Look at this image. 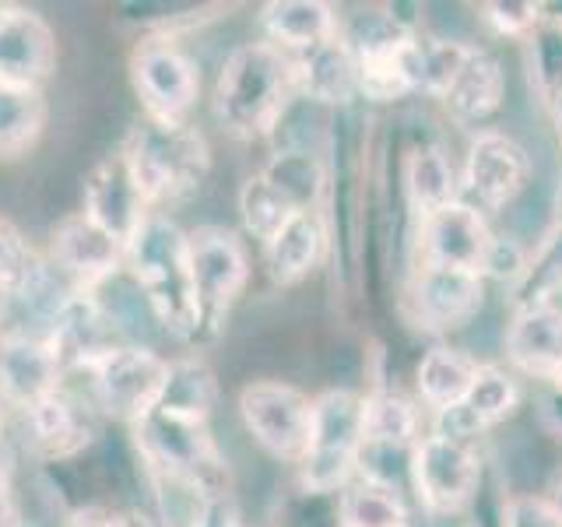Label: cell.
<instances>
[{
	"label": "cell",
	"instance_id": "cell-10",
	"mask_svg": "<svg viewBox=\"0 0 562 527\" xmlns=\"http://www.w3.org/2000/svg\"><path fill=\"white\" fill-rule=\"evenodd\" d=\"M531 183V155L517 137L503 131H482L468 145L461 198L479 211H503Z\"/></svg>",
	"mask_w": 562,
	"mask_h": 527
},
{
	"label": "cell",
	"instance_id": "cell-4",
	"mask_svg": "<svg viewBox=\"0 0 562 527\" xmlns=\"http://www.w3.org/2000/svg\"><path fill=\"white\" fill-rule=\"evenodd\" d=\"M362 412L366 397L345 391V386H334V391L313 397L310 444L303 461H299V485L338 496L356 479L362 453Z\"/></svg>",
	"mask_w": 562,
	"mask_h": 527
},
{
	"label": "cell",
	"instance_id": "cell-32",
	"mask_svg": "<svg viewBox=\"0 0 562 527\" xmlns=\"http://www.w3.org/2000/svg\"><path fill=\"white\" fill-rule=\"evenodd\" d=\"M292 215H299V211L292 208V201L263 172H254L250 180L239 187V218H243V228L260 246H268L281 233V228L289 225Z\"/></svg>",
	"mask_w": 562,
	"mask_h": 527
},
{
	"label": "cell",
	"instance_id": "cell-31",
	"mask_svg": "<svg viewBox=\"0 0 562 527\" xmlns=\"http://www.w3.org/2000/svg\"><path fill=\"white\" fill-rule=\"evenodd\" d=\"M268 180L285 193L295 211H313L321 208V198L327 190V172L310 148H281L271 155V162L260 169Z\"/></svg>",
	"mask_w": 562,
	"mask_h": 527
},
{
	"label": "cell",
	"instance_id": "cell-43",
	"mask_svg": "<svg viewBox=\"0 0 562 527\" xmlns=\"http://www.w3.org/2000/svg\"><path fill=\"white\" fill-rule=\"evenodd\" d=\"M544 102H549V113H552V123H555V131H559V141H562V81L552 85L549 92H541Z\"/></svg>",
	"mask_w": 562,
	"mask_h": 527
},
{
	"label": "cell",
	"instance_id": "cell-25",
	"mask_svg": "<svg viewBox=\"0 0 562 527\" xmlns=\"http://www.w3.org/2000/svg\"><path fill=\"white\" fill-rule=\"evenodd\" d=\"M263 40L299 57L313 46H321L330 35H338V14L324 0H274L260 8Z\"/></svg>",
	"mask_w": 562,
	"mask_h": 527
},
{
	"label": "cell",
	"instance_id": "cell-2",
	"mask_svg": "<svg viewBox=\"0 0 562 527\" xmlns=\"http://www.w3.org/2000/svg\"><path fill=\"white\" fill-rule=\"evenodd\" d=\"M123 268L148 295L169 338L204 341V321L190 281L187 233L162 211H151L134 239L123 246Z\"/></svg>",
	"mask_w": 562,
	"mask_h": 527
},
{
	"label": "cell",
	"instance_id": "cell-40",
	"mask_svg": "<svg viewBox=\"0 0 562 527\" xmlns=\"http://www.w3.org/2000/svg\"><path fill=\"white\" fill-rule=\"evenodd\" d=\"M67 527H127V520H120L113 509H105L99 503H88L75 509V517H70Z\"/></svg>",
	"mask_w": 562,
	"mask_h": 527
},
{
	"label": "cell",
	"instance_id": "cell-15",
	"mask_svg": "<svg viewBox=\"0 0 562 527\" xmlns=\"http://www.w3.org/2000/svg\"><path fill=\"white\" fill-rule=\"evenodd\" d=\"M49 264L57 268L78 292H95L102 281L123 271V243L102 233L81 211L64 215L49 236Z\"/></svg>",
	"mask_w": 562,
	"mask_h": 527
},
{
	"label": "cell",
	"instance_id": "cell-26",
	"mask_svg": "<svg viewBox=\"0 0 562 527\" xmlns=\"http://www.w3.org/2000/svg\"><path fill=\"white\" fill-rule=\"evenodd\" d=\"M474 373H479V362H474L468 351L450 348V345H432L415 366V391L422 404H426L432 415H439L464 401Z\"/></svg>",
	"mask_w": 562,
	"mask_h": 527
},
{
	"label": "cell",
	"instance_id": "cell-11",
	"mask_svg": "<svg viewBox=\"0 0 562 527\" xmlns=\"http://www.w3.org/2000/svg\"><path fill=\"white\" fill-rule=\"evenodd\" d=\"M131 81H134L140 110L155 120H183L201 92L198 64H193L172 40H166V35L140 43L134 49Z\"/></svg>",
	"mask_w": 562,
	"mask_h": 527
},
{
	"label": "cell",
	"instance_id": "cell-28",
	"mask_svg": "<svg viewBox=\"0 0 562 527\" xmlns=\"http://www.w3.org/2000/svg\"><path fill=\"white\" fill-rule=\"evenodd\" d=\"M218 404V380L211 373V366L201 359H169V373L162 397L155 408L180 415V418H198L207 422Z\"/></svg>",
	"mask_w": 562,
	"mask_h": 527
},
{
	"label": "cell",
	"instance_id": "cell-46",
	"mask_svg": "<svg viewBox=\"0 0 562 527\" xmlns=\"http://www.w3.org/2000/svg\"><path fill=\"white\" fill-rule=\"evenodd\" d=\"M0 436H4V401H0Z\"/></svg>",
	"mask_w": 562,
	"mask_h": 527
},
{
	"label": "cell",
	"instance_id": "cell-38",
	"mask_svg": "<svg viewBox=\"0 0 562 527\" xmlns=\"http://www.w3.org/2000/svg\"><path fill=\"white\" fill-rule=\"evenodd\" d=\"M503 527H559L541 496H509L503 506Z\"/></svg>",
	"mask_w": 562,
	"mask_h": 527
},
{
	"label": "cell",
	"instance_id": "cell-16",
	"mask_svg": "<svg viewBox=\"0 0 562 527\" xmlns=\"http://www.w3.org/2000/svg\"><path fill=\"white\" fill-rule=\"evenodd\" d=\"M485 278L474 271L436 268V264H418L412 278V316L418 327L432 334H447L464 327L474 313L482 310Z\"/></svg>",
	"mask_w": 562,
	"mask_h": 527
},
{
	"label": "cell",
	"instance_id": "cell-35",
	"mask_svg": "<svg viewBox=\"0 0 562 527\" xmlns=\"http://www.w3.org/2000/svg\"><path fill=\"white\" fill-rule=\"evenodd\" d=\"M35 260L40 257L32 254V246H29L22 228L8 218H0V292L11 295V292L22 289V281L35 268Z\"/></svg>",
	"mask_w": 562,
	"mask_h": 527
},
{
	"label": "cell",
	"instance_id": "cell-45",
	"mask_svg": "<svg viewBox=\"0 0 562 527\" xmlns=\"http://www.w3.org/2000/svg\"><path fill=\"white\" fill-rule=\"evenodd\" d=\"M127 527H158V524H151V520H145V524H140V520H127Z\"/></svg>",
	"mask_w": 562,
	"mask_h": 527
},
{
	"label": "cell",
	"instance_id": "cell-14",
	"mask_svg": "<svg viewBox=\"0 0 562 527\" xmlns=\"http://www.w3.org/2000/svg\"><path fill=\"white\" fill-rule=\"evenodd\" d=\"M492 228L485 215L464 198L447 208L432 211V215L418 218V254L422 264H436V268H457L482 274L485 254L492 243Z\"/></svg>",
	"mask_w": 562,
	"mask_h": 527
},
{
	"label": "cell",
	"instance_id": "cell-12",
	"mask_svg": "<svg viewBox=\"0 0 562 527\" xmlns=\"http://www.w3.org/2000/svg\"><path fill=\"white\" fill-rule=\"evenodd\" d=\"M81 215L95 222L102 233H110L116 243L127 246L134 233L148 222L151 204L140 190L137 176L120 148L102 155L99 162L85 172L81 183Z\"/></svg>",
	"mask_w": 562,
	"mask_h": 527
},
{
	"label": "cell",
	"instance_id": "cell-30",
	"mask_svg": "<svg viewBox=\"0 0 562 527\" xmlns=\"http://www.w3.org/2000/svg\"><path fill=\"white\" fill-rule=\"evenodd\" d=\"M341 527H412L401 489L373 479H351L341 489Z\"/></svg>",
	"mask_w": 562,
	"mask_h": 527
},
{
	"label": "cell",
	"instance_id": "cell-33",
	"mask_svg": "<svg viewBox=\"0 0 562 527\" xmlns=\"http://www.w3.org/2000/svg\"><path fill=\"white\" fill-rule=\"evenodd\" d=\"M471 49L474 46H468V43L418 32L415 35V92L429 96V99H443Z\"/></svg>",
	"mask_w": 562,
	"mask_h": 527
},
{
	"label": "cell",
	"instance_id": "cell-20",
	"mask_svg": "<svg viewBox=\"0 0 562 527\" xmlns=\"http://www.w3.org/2000/svg\"><path fill=\"white\" fill-rule=\"evenodd\" d=\"M46 341L57 351L64 377L85 373L92 362H99L102 356H110L113 348L123 345L113 321L105 316V310L99 306V299L92 292H78L70 299L57 321H53Z\"/></svg>",
	"mask_w": 562,
	"mask_h": 527
},
{
	"label": "cell",
	"instance_id": "cell-37",
	"mask_svg": "<svg viewBox=\"0 0 562 527\" xmlns=\"http://www.w3.org/2000/svg\"><path fill=\"white\" fill-rule=\"evenodd\" d=\"M527 264H531V250H527V246H520L514 236H492L482 278L503 281V285H520L527 274Z\"/></svg>",
	"mask_w": 562,
	"mask_h": 527
},
{
	"label": "cell",
	"instance_id": "cell-44",
	"mask_svg": "<svg viewBox=\"0 0 562 527\" xmlns=\"http://www.w3.org/2000/svg\"><path fill=\"white\" fill-rule=\"evenodd\" d=\"M0 485H11V453L0 444Z\"/></svg>",
	"mask_w": 562,
	"mask_h": 527
},
{
	"label": "cell",
	"instance_id": "cell-42",
	"mask_svg": "<svg viewBox=\"0 0 562 527\" xmlns=\"http://www.w3.org/2000/svg\"><path fill=\"white\" fill-rule=\"evenodd\" d=\"M22 524V514H18V500L11 485H0V527H18Z\"/></svg>",
	"mask_w": 562,
	"mask_h": 527
},
{
	"label": "cell",
	"instance_id": "cell-13",
	"mask_svg": "<svg viewBox=\"0 0 562 527\" xmlns=\"http://www.w3.org/2000/svg\"><path fill=\"white\" fill-rule=\"evenodd\" d=\"M95 404L70 391H53L22 412V444L49 464H64L95 444Z\"/></svg>",
	"mask_w": 562,
	"mask_h": 527
},
{
	"label": "cell",
	"instance_id": "cell-1",
	"mask_svg": "<svg viewBox=\"0 0 562 527\" xmlns=\"http://www.w3.org/2000/svg\"><path fill=\"white\" fill-rule=\"evenodd\" d=\"M295 102V64L285 49H278L268 40H250L225 53L211 110L228 137H271Z\"/></svg>",
	"mask_w": 562,
	"mask_h": 527
},
{
	"label": "cell",
	"instance_id": "cell-3",
	"mask_svg": "<svg viewBox=\"0 0 562 527\" xmlns=\"http://www.w3.org/2000/svg\"><path fill=\"white\" fill-rule=\"evenodd\" d=\"M120 152L137 176L148 204H176L198 193L207 180L211 152L198 127L187 120H155L140 116L123 137Z\"/></svg>",
	"mask_w": 562,
	"mask_h": 527
},
{
	"label": "cell",
	"instance_id": "cell-47",
	"mask_svg": "<svg viewBox=\"0 0 562 527\" xmlns=\"http://www.w3.org/2000/svg\"><path fill=\"white\" fill-rule=\"evenodd\" d=\"M0 11H4V4H0Z\"/></svg>",
	"mask_w": 562,
	"mask_h": 527
},
{
	"label": "cell",
	"instance_id": "cell-27",
	"mask_svg": "<svg viewBox=\"0 0 562 527\" xmlns=\"http://www.w3.org/2000/svg\"><path fill=\"white\" fill-rule=\"evenodd\" d=\"M404 193L418 218L461 201V176L453 172L450 155L439 145H415L404 162Z\"/></svg>",
	"mask_w": 562,
	"mask_h": 527
},
{
	"label": "cell",
	"instance_id": "cell-21",
	"mask_svg": "<svg viewBox=\"0 0 562 527\" xmlns=\"http://www.w3.org/2000/svg\"><path fill=\"white\" fill-rule=\"evenodd\" d=\"M506 359L520 373L555 383L562 377V306L524 303L506 330Z\"/></svg>",
	"mask_w": 562,
	"mask_h": 527
},
{
	"label": "cell",
	"instance_id": "cell-29",
	"mask_svg": "<svg viewBox=\"0 0 562 527\" xmlns=\"http://www.w3.org/2000/svg\"><path fill=\"white\" fill-rule=\"evenodd\" d=\"M46 127V99L40 88L0 85V158L14 162L35 148Z\"/></svg>",
	"mask_w": 562,
	"mask_h": 527
},
{
	"label": "cell",
	"instance_id": "cell-34",
	"mask_svg": "<svg viewBox=\"0 0 562 527\" xmlns=\"http://www.w3.org/2000/svg\"><path fill=\"white\" fill-rule=\"evenodd\" d=\"M559 292H562V218L555 222V228L544 233V239L531 250L527 274L517 285L520 306L524 303H555Z\"/></svg>",
	"mask_w": 562,
	"mask_h": 527
},
{
	"label": "cell",
	"instance_id": "cell-18",
	"mask_svg": "<svg viewBox=\"0 0 562 527\" xmlns=\"http://www.w3.org/2000/svg\"><path fill=\"white\" fill-rule=\"evenodd\" d=\"M517 404H520L517 377L496 362H479V373H474V380H471V391L464 394L461 404H453V408L436 415L432 433L474 444V436H482L485 429L499 426V422H506L509 415H514Z\"/></svg>",
	"mask_w": 562,
	"mask_h": 527
},
{
	"label": "cell",
	"instance_id": "cell-22",
	"mask_svg": "<svg viewBox=\"0 0 562 527\" xmlns=\"http://www.w3.org/2000/svg\"><path fill=\"white\" fill-rule=\"evenodd\" d=\"M295 64V85L299 99L313 105H334V110H348L359 99V70L356 53L338 35H330L321 46L292 57Z\"/></svg>",
	"mask_w": 562,
	"mask_h": 527
},
{
	"label": "cell",
	"instance_id": "cell-19",
	"mask_svg": "<svg viewBox=\"0 0 562 527\" xmlns=\"http://www.w3.org/2000/svg\"><path fill=\"white\" fill-rule=\"evenodd\" d=\"M64 366L40 334H4L0 338V401L25 412L35 401L60 391Z\"/></svg>",
	"mask_w": 562,
	"mask_h": 527
},
{
	"label": "cell",
	"instance_id": "cell-24",
	"mask_svg": "<svg viewBox=\"0 0 562 527\" xmlns=\"http://www.w3.org/2000/svg\"><path fill=\"white\" fill-rule=\"evenodd\" d=\"M327 215L321 208L292 215L289 225L263 246V260H268L271 278L278 285H292V281L316 271V264L327 254Z\"/></svg>",
	"mask_w": 562,
	"mask_h": 527
},
{
	"label": "cell",
	"instance_id": "cell-17",
	"mask_svg": "<svg viewBox=\"0 0 562 527\" xmlns=\"http://www.w3.org/2000/svg\"><path fill=\"white\" fill-rule=\"evenodd\" d=\"M57 67V40L43 14L29 8L0 11V85L40 88Z\"/></svg>",
	"mask_w": 562,
	"mask_h": 527
},
{
	"label": "cell",
	"instance_id": "cell-5",
	"mask_svg": "<svg viewBox=\"0 0 562 527\" xmlns=\"http://www.w3.org/2000/svg\"><path fill=\"white\" fill-rule=\"evenodd\" d=\"M137 457L158 474L204 482L207 489L225 492V453L211 436L207 422L180 418L169 412H148L134 426Z\"/></svg>",
	"mask_w": 562,
	"mask_h": 527
},
{
	"label": "cell",
	"instance_id": "cell-36",
	"mask_svg": "<svg viewBox=\"0 0 562 527\" xmlns=\"http://www.w3.org/2000/svg\"><path fill=\"white\" fill-rule=\"evenodd\" d=\"M482 11L492 32L506 35V40H524L544 22V4H527V0H496V4H485Z\"/></svg>",
	"mask_w": 562,
	"mask_h": 527
},
{
	"label": "cell",
	"instance_id": "cell-6",
	"mask_svg": "<svg viewBox=\"0 0 562 527\" xmlns=\"http://www.w3.org/2000/svg\"><path fill=\"white\" fill-rule=\"evenodd\" d=\"M166 373H169V359L158 356L155 348L120 345L110 356H102L99 362L85 369L88 401L99 412L137 426L148 412H155L166 386Z\"/></svg>",
	"mask_w": 562,
	"mask_h": 527
},
{
	"label": "cell",
	"instance_id": "cell-7",
	"mask_svg": "<svg viewBox=\"0 0 562 527\" xmlns=\"http://www.w3.org/2000/svg\"><path fill=\"white\" fill-rule=\"evenodd\" d=\"M187 254L204 338H211L250 281V260H246L243 239L225 225H198L193 233H187Z\"/></svg>",
	"mask_w": 562,
	"mask_h": 527
},
{
	"label": "cell",
	"instance_id": "cell-8",
	"mask_svg": "<svg viewBox=\"0 0 562 527\" xmlns=\"http://www.w3.org/2000/svg\"><path fill=\"white\" fill-rule=\"evenodd\" d=\"M239 418L254 444L274 461L299 464L310 444L313 397L281 380H254L239 391Z\"/></svg>",
	"mask_w": 562,
	"mask_h": 527
},
{
	"label": "cell",
	"instance_id": "cell-9",
	"mask_svg": "<svg viewBox=\"0 0 562 527\" xmlns=\"http://www.w3.org/2000/svg\"><path fill=\"white\" fill-rule=\"evenodd\" d=\"M412 485L418 503L436 517L461 514L482 485V457L474 444L429 433L412 450Z\"/></svg>",
	"mask_w": 562,
	"mask_h": 527
},
{
	"label": "cell",
	"instance_id": "cell-39",
	"mask_svg": "<svg viewBox=\"0 0 562 527\" xmlns=\"http://www.w3.org/2000/svg\"><path fill=\"white\" fill-rule=\"evenodd\" d=\"M193 527H239V509H236L233 496H228V492H222V496L211 500L207 514L198 524H193Z\"/></svg>",
	"mask_w": 562,
	"mask_h": 527
},
{
	"label": "cell",
	"instance_id": "cell-23",
	"mask_svg": "<svg viewBox=\"0 0 562 527\" xmlns=\"http://www.w3.org/2000/svg\"><path fill=\"white\" fill-rule=\"evenodd\" d=\"M503 99H506L503 64L492 57V53L474 46L439 102L447 105V113L461 123V127H482L485 120H492L503 110Z\"/></svg>",
	"mask_w": 562,
	"mask_h": 527
},
{
	"label": "cell",
	"instance_id": "cell-41",
	"mask_svg": "<svg viewBox=\"0 0 562 527\" xmlns=\"http://www.w3.org/2000/svg\"><path fill=\"white\" fill-rule=\"evenodd\" d=\"M544 506H549V514L555 517V524L562 527V468H555L549 474V482H544V492H541Z\"/></svg>",
	"mask_w": 562,
	"mask_h": 527
}]
</instances>
